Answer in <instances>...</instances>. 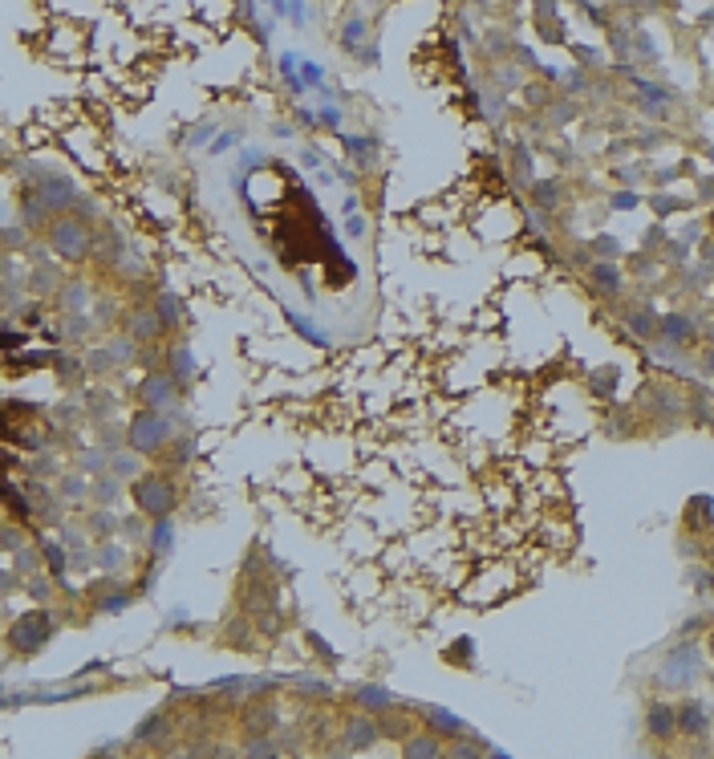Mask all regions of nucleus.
Returning <instances> with one entry per match:
<instances>
[{
    "instance_id": "nucleus-1",
    "label": "nucleus",
    "mask_w": 714,
    "mask_h": 759,
    "mask_svg": "<svg viewBox=\"0 0 714 759\" xmlns=\"http://www.w3.org/2000/svg\"><path fill=\"white\" fill-rule=\"evenodd\" d=\"M243 232H236L252 268L284 276L308 309L341 305L357 289V260L341 248L321 203L284 162L248 155L236 175Z\"/></svg>"
}]
</instances>
